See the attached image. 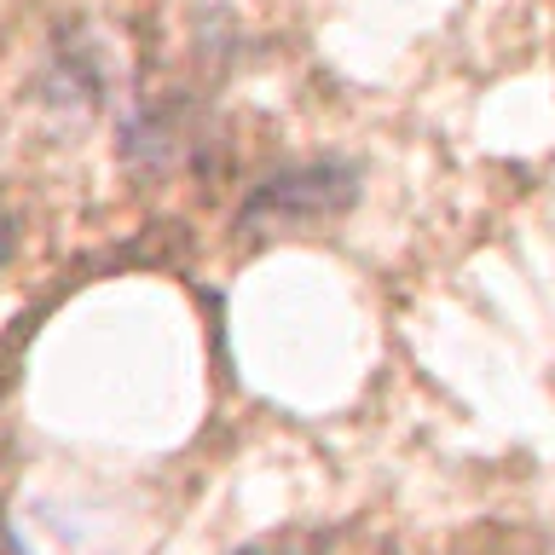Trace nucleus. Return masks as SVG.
I'll return each mask as SVG.
<instances>
[{
	"label": "nucleus",
	"mask_w": 555,
	"mask_h": 555,
	"mask_svg": "<svg viewBox=\"0 0 555 555\" xmlns=\"http://www.w3.org/2000/svg\"><path fill=\"white\" fill-rule=\"evenodd\" d=\"M359 197V168L319 156V163H295L267 173L237 208V232L249 237H295V232H319V225L341 220Z\"/></svg>",
	"instance_id": "nucleus-1"
},
{
	"label": "nucleus",
	"mask_w": 555,
	"mask_h": 555,
	"mask_svg": "<svg viewBox=\"0 0 555 555\" xmlns=\"http://www.w3.org/2000/svg\"><path fill=\"white\" fill-rule=\"evenodd\" d=\"M7 255H12V215L0 208V267H7Z\"/></svg>",
	"instance_id": "nucleus-2"
},
{
	"label": "nucleus",
	"mask_w": 555,
	"mask_h": 555,
	"mask_svg": "<svg viewBox=\"0 0 555 555\" xmlns=\"http://www.w3.org/2000/svg\"><path fill=\"white\" fill-rule=\"evenodd\" d=\"M0 538H7V509H0Z\"/></svg>",
	"instance_id": "nucleus-3"
},
{
	"label": "nucleus",
	"mask_w": 555,
	"mask_h": 555,
	"mask_svg": "<svg viewBox=\"0 0 555 555\" xmlns=\"http://www.w3.org/2000/svg\"><path fill=\"white\" fill-rule=\"evenodd\" d=\"M243 555H267V550H243Z\"/></svg>",
	"instance_id": "nucleus-4"
}]
</instances>
